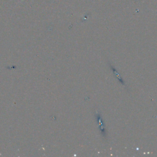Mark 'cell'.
I'll list each match as a JSON object with an SVG mask.
<instances>
[{"mask_svg": "<svg viewBox=\"0 0 157 157\" xmlns=\"http://www.w3.org/2000/svg\"><path fill=\"white\" fill-rule=\"evenodd\" d=\"M111 68H112V70L113 71V72L115 73V75L117 76V77L118 78V80H120V82L122 83V84H124V81L123 80V79L121 78V77L120 76V75L118 74V73H117V72L116 71V70L115 69V68L114 67H113L112 66H111Z\"/></svg>", "mask_w": 157, "mask_h": 157, "instance_id": "cell-1", "label": "cell"}]
</instances>
